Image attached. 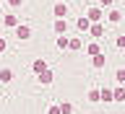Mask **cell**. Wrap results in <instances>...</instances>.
Wrapping results in <instances>:
<instances>
[{"instance_id": "6da1fadb", "label": "cell", "mask_w": 125, "mask_h": 114, "mask_svg": "<svg viewBox=\"0 0 125 114\" xmlns=\"http://www.w3.org/2000/svg\"><path fill=\"white\" fill-rule=\"evenodd\" d=\"M16 36H18V39H29V36H31V29L26 26V23H18V29H16Z\"/></svg>"}, {"instance_id": "7a4b0ae2", "label": "cell", "mask_w": 125, "mask_h": 114, "mask_svg": "<svg viewBox=\"0 0 125 114\" xmlns=\"http://www.w3.org/2000/svg\"><path fill=\"white\" fill-rule=\"evenodd\" d=\"M65 13H68V5H65V3H57V5H55V16H57V18H65Z\"/></svg>"}, {"instance_id": "3957f363", "label": "cell", "mask_w": 125, "mask_h": 114, "mask_svg": "<svg viewBox=\"0 0 125 114\" xmlns=\"http://www.w3.org/2000/svg\"><path fill=\"white\" fill-rule=\"evenodd\" d=\"M102 16H104V13H102V8H91V10H89V16H86V18H89V21H99Z\"/></svg>"}, {"instance_id": "277c9868", "label": "cell", "mask_w": 125, "mask_h": 114, "mask_svg": "<svg viewBox=\"0 0 125 114\" xmlns=\"http://www.w3.org/2000/svg\"><path fill=\"white\" fill-rule=\"evenodd\" d=\"M39 83L50 86V83H52V73H50V70H44V73H39Z\"/></svg>"}, {"instance_id": "5b68a950", "label": "cell", "mask_w": 125, "mask_h": 114, "mask_svg": "<svg viewBox=\"0 0 125 114\" xmlns=\"http://www.w3.org/2000/svg\"><path fill=\"white\" fill-rule=\"evenodd\" d=\"M65 29H68L65 18H57V21H55V31H57V34H65Z\"/></svg>"}, {"instance_id": "8992f818", "label": "cell", "mask_w": 125, "mask_h": 114, "mask_svg": "<svg viewBox=\"0 0 125 114\" xmlns=\"http://www.w3.org/2000/svg\"><path fill=\"white\" fill-rule=\"evenodd\" d=\"M78 29H81V31H86V29H91V21H89V18H78Z\"/></svg>"}, {"instance_id": "52a82bcc", "label": "cell", "mask_w": 125, "mask_h": 114, "mask_svg": "<svg viewBox=\"0 0 125 114\" xmlns=\"http://www.w3.org/2000/svg\"><path fill=\"white\" fill-rule=\"evenodd\" d=\"M102 99H104V101H115V91H109V88H102Z\"/></svg>"}, {"instance_id": "ba28073f", "label": "cell", "mask_w": 125, "mask_h": 114, "mask_svg": "<svg viewBox=\"0 0 125 114\" xmlns=\"http://www.w3.org/2000/svg\"><path fill=\"white\" fill-rule=\"evenodd\" d=\"M44 70H47L44 60H37V62H34V73H37V75H39V73H44Z\"/></svg>"}, {"instance_id": "9c48e42d", "label": "cell", "mask_w": 125, "mask_h": 114, "mask_svg": "<svg viewBox=\"0 0 125 114\" xmlns=\"http://www.w3.org/2000/svg\"><path fill=\"white\" fill-rule=\"evenodd\" d=\"M89 101H102V91L91 88V91H89Z\"/></svg>"}, {"instance_id": "30bf717a", "label": "cell", "mask_w": 125, "mask_h": 114, "mask_svg": "<svg viewBox=\"0 0 125 114\" xmlns=\"http://www.w3.org/2000/svg\"><path fill=\"white\" fill-rule=\"evenodd\" d=\"M102 34H104V29H102L99 23H96V26H91V36H94V39H99Z\"/></svg>"}, {"instance_id": "8fae6325", "label": "cell", "mask_w": 125, "mask_h": 114, "mask_svg": "<svg viewBox=\"0 0 125 114\" xmlns=\"http://www.w3.org/2000/svg\"><path fill=\"white\" fill-rule=\"evenodd\" d=\"M115 101H125V86L123 88H115Z\"/></svg>"}, {"instance_id": "7c38bea8", "label": "cell", "mask_w": 125, "mask_h": 114, "mask_svg": "<svg viewBox=\"0 0 125 114\" xmlns=\"http://www.w3.org/2000/svg\"><path fill=\"white\" fill-rule=\"evenodd\" d=\"M120 18H123V13H120V10H109V21H112V23H117Z\"/></svg>"}, {"instance_id": "4fadbf2b", "label": "cell", "mask_w": 125, "mask_h": 114, "mask_svg": "<svg viewBox=\"0 0 125 114\" xmlns=\"http://www.w3.org/2000/svg\"><path fill=\"white\" fill-rule=\"evenodd\" d=\"M0 80H3V83H8V80H10V70H8V68L0 70Z\"/></svg>"}, {"instance_id": "5bb4252c", "label": "cell", "mask_w": 125, "mask_h": 114, "mask_svg": "<svg viewBox=\"0 0 125 114\" xmlns=\"http://www.w3.org/2000/svg\"><path fill=\"white\" fill-rule=\"evenodd\" d=\"M94 68H104V54H96L94 57Z\"/></svg>"}, {"instance_id": "9a60e30c", "label": "cell", "mask_w": 125, "mask_h": 114, "mask_svg": "<svg viewBox=\"0 0 125 114\" xmlns=\"http://www.w3.org/2000/svg\"><path fill=\"white\" fill-rule=\"evenodd\" d=\"M60 109H62V114H70V112H73V104H68V101H62V104H60Z\"/></svg>"}, {"instance_id": "2e32d148", "label": "cell", "mask_w": 125, "mask_h": 114, "mask_svg": "<svg viewBox=\"0 0 125 114\" xmlns=\"http://www.w3.org/2000/svg\"><path fill=\"white\" fill-rule=\"evenodd\" d=\"M57 47H60V49H65V47H70V39L60 36V39H57Z\"/></svg>"}, {"instance_id": "e0dca14e", "label": "cell", "mask_w": 125, "mask_h": 114, "mask_svg": "<svg viewBox=\"0 0 125 114\" xmlns=\"http://www.w3.org/2000/svg\"><path fill=\"white\" fill-rule=\"evenodd\" d=\"M16 23H18L16 16H5V26H16Z\"/></svg>"}, {"instance_id": "ac0fdd59", "label": "cell", "mask_w": 125, "mask_h": 114, "mask_svg": "<svg viewBox=\"0 0 125 114\" xmlns=\"http://www.w3.org/2000/svg\"><path fill=\"white\" fill-rule=\"evenodd\" d=\"M89 54L96 57V54H99V44H89Z\"/></svg>"}, {"instance_id": "d6986e66", "label": "cell", "mask_w": 125, "mask_h": 114, "mask_svg": "<svg viewBox=\"0 0 125 114\" xmlns=\"http://www.w3.org/2000/svg\"><path fill=\"white\" fill-rule=\"evenodd\" d=\"M70 49H81V39H70Z\"/></svg>"}, {"instance_id": "ffe728a7", "label": "cell", "mask_w": 125, "mask_h": 114, "mask_svg": "<svg viewBox=\"0 0 125 114\" xmlns=\"http://www.w3.org/2000/svg\"><path fill=\"white\" fill-rule=\"evenodd\" d=\"M115 78L120 80V83H125V70H117V73H115Z\"/></svg>"}, {"instance_id": "44dd1931", "label": "cell", "mask_w": 125, "mask_h": 114, "mask_svg": "<svg viewBox=\"0 0 125 114\" xmlns=\"http://www.w3.org/2000/svg\"><path fill=\"white\" fill-rule=\"evenodd\" d=\"M50 114H62V109H60V106H52V109H50Z\"/></svg>"}, {"instance_id": "7402d4cb", "label": "cell", "mask_w": 125, "mask_h": 114, "mask_svg": "<svg viewBox=\"0 0 125 114\" xmlns=\"http://www.w3.org/2000/svg\"><path fill=\"white\" fill-rule=\"evenodd\" d=\"M117 47H125V36H120V39H117Z\"/></svg>"}, {"instance_id": "603a6c76", "label": "cell", "mask_w": 125, "mask_h": 114, "mask_svg": "<svg viewBox=\"0 0 125 114\" xmlns=\"http://www.w3.org/2000/svg\"><path fill=\"white\" fill-rule=\"evenodd\" d=\"M99 3L102 5H112V0H99Z\"/></svg>"}, {"instance_id": "cb8c5ba5", "label": "cell", "mask_w": 125, "mask_h": 114, "mask_svg": "<svg viewBox=\"0 0 125 114\" xmlns=\"http://www.w3.org/2000/svg\"><path fill=\"white\" fill-rule=\"evenodd\" d=\"M8 3H10V5H18V3H21V0H8Z\"/></svg>"}, {"instance_id": "d4e9b609", "label": "cell", "mask_w": 125, "mask_h": 114, "mask_svg": "<svg viewBox=\"0 0 125 114\" xmlns=\"http://www.w3.org/2000/svg\"><path fill=\"white\" fill-rule=\"evenodd\" d=\"M123 86H125V83H123Z\"/></svg>"}]
</instances>
